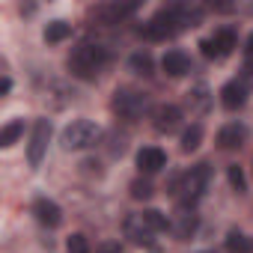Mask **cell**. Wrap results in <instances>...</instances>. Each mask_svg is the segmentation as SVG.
<instances>
[{
	"label": "cell",
	"instance_id": "cell-12",
	"mask_svg": "<svg viewBox=\"0 0 253 253\" xmlns=\"http://www.w3.org/2000/svg\"><path fill=\"white\" fill-rule=\"evenodd\" d=\"M247 137H250V128H247L244 122H226L223 128L217 131L214 143H217V149H223V152H235V149H241V146L247 143Z\"/></svg>",
	"mask_w": 253,
	"mask_h": 253
},
{
	"label": "cell",
	"instance_id": "cell-6",
	"mask_svg": "<svg viewBox=\"0 0 253 253\" xmlns=\"http://www.w3.org/2000/svg\"><path fill=\"white\" fill-rule=\"evenodd\" d=\"M235 42H238V36H235L232 27H217L211 36H206L200 42V51H203L206 60H223L235 51Z\"/></svg>",
	"mask_w": 253,
	"mask_h": 253
},
{
	"label": "cell",
	"instance_id": "cell-21",
	"mask_svg": "<svg viewBox=\"0 0 253 253\" xmlns=\"http://www.w3.org/2000/svg\"><path fill=\"white\" fill-rule=\"evenodd\" d=\"M21 134H24V119H9V122L3 125V131H0V146H3V149L15 146Z\"/></svg>",
	"mask_w": 253,
	"mask_h": 253
},
{
	"label": "cell",
	"instance_id": "cell-9",
	"mask_svg": "<svg viewBox=\"0 0 253 253\" xmlns=\"http://www.w3.org/2000/svg\"><path fill=\"white\" fill-rule=\"evenodd\" d=\"M197 226H200V217H197L194 206L179 203L176 211H173V217H170V232L176 235V241H188V238H194Z\"/></svg>",
	"mask_w": 253,
	"mask_h": 253
},
{
	"label": "cell",
	"instance_id": "cell-27",
	"mask_svg": "<svg viewBox=\"0 0 253 253\" xmlns=\"http://www.w3.org/2000/svg\"><path fill=\"white\" fill-rule=\"evenodd\" d=\"M95 253H122V247H119V241H101Z\"/></svg>",
	"mask_w": 253,
	"mask_h": 253
},
{
	"label": "cell",
	"instance_id": "cell-15",
	"mask_svg": "<svg viewBox=\"0 0 253 253\" xmlns=\"http://www.w3.org/2000/svg\"><path fill=\"white\" fill-rule=\"evenodd\" d=\"M33 214H36V220H39L42 226H48V229H57V226L63 223V209H60L54 200H48V197H39V200L33 203Z\"/></svg>",
	"mask_w": 253,
	"mask_h": 253
},
{
	"label": "cell",
	"instance_id": "cell-17",
	"mask_svg": "<svg viewBox=\"0 0 253 253\" xmlns=\"http://www.w3.org/2000/svg\"><path fill=\"white\" fill-rule=\"evenodd\" d=\"M185 104H188V110H191V113H209V107H211L209 86H206V84H197V86H191V89H188V98H185Z\"/></svg>",
	"mask_w": 253,
	"mask_h": 253
},
{
	"label": "cell",
	"instance_id": "cell-13",
	"mask_svg": "<svg viewBox=\"0 0 253 253\" xmlns=\"http://www.w3.org/2000/svg\"><path fill=\"white\" fill-rule=\"evenodd\" d=\"M247 95H250L247 78H232V81H226L223 89H220V104H223L226 110H238V107L247 104Z\"/></svg>",
	"mask_w": 253,
	"mask_h": 253
},
{
	"label": "cell",
	"instance_id": "cell-11",
	"mask_svg": "<svg viewBox=\"0 0 253 253\" xmlns=\"http://www.w3.org/2000/svg\"><path fill=\"white\" fill-rule=\"evenodd\" d=\"M182 119H185V113H182L179 104H158V107H152V125H155L158 134H176L182 128Z\"/></svg>",
	"mask_w": 253,
	"mask_h": 253
},
{
	"label": "cell",
	"instance_id": "cell-19",
	"mask_svg": "<svg viewBox=\"0 0 253 253\" xmlns=\"http://www.w3.org/2000/svg\"><path fill=\"white\" fill-rule=\"evenodd\" d=\"M226 250H229V253H253V235L238 232V229H229V235H226Z\"/></svg>",
	"mask_w": 253,
	"mask_h": 253
},
{
	"label": "cell",
	"instance_id": "cell-24",
	"mask_svg": "<svg viewBox=\"0 0 253 253\" xmlns=\"http://www.w3.org/2000/svg\"><path fill=\"white\" fill-rule=\"evenodd\" d=\"M66 253H92V247H89L84 232H72L69 241H66Z\"/></svg>",
	"mask_w": 253,
	"mask_h": 253
},
{
	"label": "cell",
	"instance_id": "cell-18",
	"mask_svg": "<svg viewBox=\"0 0 253 253\" xmlns=\"http://www.w3.org/2000/svg\"><path fill=\"white\" fill-rule=\"evenodd\" d=\"M128 69H131L134 75L149 78V75L155 72V60H152V54H149V51H134V54L128 57Z\"/></svg>",
	"mask_w": 253,
	"mask_h": 253
},
{
	"label": "cell",
	"instance_id": "cell-22",
	"mask_svg": "<svg viewBox=\"0 0 253 253\" xmlns=\"http://www.w3.org/2000/svg\"><path fill=\"white\" fill-rule=\"evenodd\" d=\"M72 36V24L69 21H51L48 27H45V42L48 45H60V42H66Z\"/></svg>",
	"mask_w": 253,
	"mask_h": 253
},
{
	"label": "cell",
	"instance_id": "cell-10",
	"mask_svg": "<svg viewBox=\"0 0 253 253\" xmlns=\"http://www.w3.org/2000/svg\"><path fill=\"white\" fill-rule=\"evenodd\" d=\"M122 232H125V238H128L131 244L155 250V235L158 232L143 220V214H128V217H125V223H122Z\"/></svg>",
	"mask_w": 253,
	"mask_h": 253
},
{
	"label": "cell",
	"instance_id": "cell-20",
	"mask_svg": "<svg viewBox=\"0 0 253 253\" xmlns=\"http://www.w3.org/2000/svg\"><path fill=\"white\" fill-rule=\"evenodd\" d=\"M200 143H203V125H200V122H191L188 128L182 131V152L191 155V152L200 149Z\"/></svg>",
	"mask_w": 253,
	"mask_h": 253
},
{
	"label": "cell",
	"instance_id": "cell-23",
	"mask_svg": "<svg viewBox=\"0 0 253 253\" xmlns=\"http://www.w3.org/2000/svg\"><path fill=\"white\" fill-rule=\"evenodd\" d=\"M140 214H143V220H146L155 232H167V229H170V217H167L164 211H158V209H143Z\"/></svg>",
	"mask_w": 253,
	"mask_h": 253
},
{
	"label": "cell",
	"instance_id": "cell-1",
	"mask_svg": "<svg viewBox=\"0 0 253 253\" xmlns=\"http://www.w3.org/2000/svg\"><path fill=\"white\" fill-rule=\"evenodd\" d=\"M203 15L206 9L197 6V3H170L164 9H158L143 27H140V36L149 39V42H167L191 27H200L203 24Z\"/></svg>",
	"mask_w": 253,
	"mask_h": 253
},
{
	"label": "cell",
	"instance_id": "cell-26",
	"mask_svg": "<svg viewBox=\"0 0 253 253\" xmlns=\"http://www.w3.org/2000/svg\"><path fill=\"white\" fill-rule=\"evenodd\" d=\"M152 194H155V188H152L149 179H134L131 182V197L134 200H152Z\"/></svg>",
	"mask_w": 253,
	"mask_h": 253
},
{
	"label": "cell",
	"instance_id": "cell-28",
	"mask_svg": "<svg viewBox=\"0 0 253 253\" xmlns=\"http://www.w3.org/2000/svg\"><path fill=\"white\" fill-rule=\"evenodd\" d=\"M244 57H247V72L253 69V33L247 36V45H244Z\"/></svg>",
	"mask_w": 253,
	"mask_h": 253
},
{
	"label": "cell",
	"instance_id": "cell-7",
	"mask_svg": "<svg viewBox=\"0 0 253 253\" xmlns=\"http://www.w3.org/2000/svg\"><path fill=\"white\" fill-rule=\"evenodd\" d=\"M48 140H51V119H36L33 131H30V143H27V161L30 167H39L45 152H48Z\"/></svg>",
	"mask_w": 253,
	"mask_h": 253
},
{
	"label": "cell",
	"instance_id": "cell-3",
	"mask_svg": "<svg viewBox=\"0 0 253 253\" xmlns=\"http://www.w3.org/2000/svg\"><path fill=\"white\" fill-rule=\"evenodd\" d=\"M209 182H211V167L203 161V164H194V167L185 170V173H176V176L170 179L167 191H170L179 203L194 206V203L209 191Z\"/></svg>",
	"mask_w": 253,
	"mask_h": 253
},
{
	"label": "cell",
	"instance_id": "cell-4",
	"mask_svg": "<svg viewBox=\"0 0 253 253\" xmlns=\"http://www.w3.org/2000/svg\"><path fill=\"white\" fill-rule=\"evenodd\" d=\"M110 110L122 122H137L149 113V95L140 89H131V86H119L110 98Z\"/></svg>",
	"mask_w": 253,
	"mask_h": 253
},
{
	"label": "cell",
	"instance_id": "cell-29",
	"mask_svg": "<svg viewBox=\"0 0 253 253\" xmlns=\"http://www.w3.org/2000/svg\"><path fill=\"white\" fill-rule=\"evenodd\" d=\"M9 89H12V81H9V75L3 72V81H0V95H9Z\"/></svg>",
	"mask_w": 253,
	"mask_h": 253
},
{
	"label": "cell",
	"instance_id": "cell-8",
	"mask_svg": "<svg viewBox=\"0 0 253 253\" xmlns=\"http://www.w3.org/2000/svg\"><path fill=\"white\" fill-rule=\"evenodd\" d=\"M140 12V3H98L89 9V18L95 24H119Z\"/></svg>",
	"mask_w": 253,
	"mask_h": 253
},
{
	"label": "cell",
	"instance_id": "cell-16",
	"mask_svg": "<svg viewBox=\"0 0 253 253\" xmlns=\"http://www.w3.org/2000/svg\"><path fill=\"white\" fill-rule=\"evenodd\" d=\"M161 69H164L167 78H182V75L191 72V57H188L185 51H179V48H170V51L161 57Z\"/></svg>",
	"mask_w": 253,
	"mask_h": 253
},
{
	"label": "cell",
	"instance_id": "cell-5",
	"mask_svg": "<svg viewBox=\"0 0 253 253\" xmlns=\"http://www.w3.org/2000/svg\"><path fill=\"white\" fill-rule=\"evenodd\" d=\"M98 137H101V128H98L95 122H89V119H75V122H69L66 128H63L60 143H63L66 152H81V149L95 146Z\"/></svg>",
	"mask_w": 253,
	"mask_h": 253
},
{
	"label": "cell",
	"instance_id": "cell-25",
	"mask_svg": "<svg viewBox=\"0 0 253 253\" xmlns=\"http://www.w3.org/2000/svg\"><path fill=\"white\" fill-rule=\"evenodd\" d=\"M226 176H229L232 191H238V194H244V191H247V179H244V170H241L238 164H229V167H226Z\"/></svg>",
	"mask_w": 253,
	"mask_h": 253
},
{
	"label": "cell",
	"instance_id": "cell-14",
	"mask_svg": "<svg viewBox=\"0 0 253 253\" xmlns=\"http://www.w3.org/2000/svg\"><path fill=\"white\" fill-rule=\"evenodd\" d=\"M164 167H167V152H164L161 146H143V149L137 152V170H140V173L152 176V173H158V170H164Z\"/></svg>",
	"mask_w": 253,
	"mask_h": 253
},
{
	"label": "cell",
	"instance_id": "cell-2",
	"mask_svg": "<svg viewBox=\"0 0 253 253\" xmlns=\"http://www.w3.org/2000/svg\"><path fill=\"white\" fill-rule=\"evenodd\" d=\"M69 75L78 81H95L101 78V72L110 66V51L98 42H81L72 54H69Z\"/></svg>",
	"mask_w": 253,
	"mask_h": 253
}]
</instances>
